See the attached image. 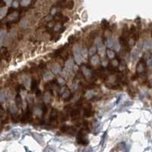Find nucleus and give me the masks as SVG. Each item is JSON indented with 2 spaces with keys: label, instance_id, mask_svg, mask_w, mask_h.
I'll use <instances>...</instances> for the list:
<instances>
[{
  "label": "nucleus",
  "instance_id": "2",
  "mask_svg": "<svg viewBox=\"0 0 152 152\" xmlns=\"http://www.w3.org/2000/svg\"><path fill=\"white\" fill-rule=\"evenodd\" d=\"M119 43H120V45H121V46L123 47V50L126 52V53H129L130 50H131V48H130L129 43V41L127 40V37H125V36L122 35L119 38Z\"/></svg>",
  "mask_w": 152,
  "mask_h": 152
},
{
  "label": "nucleus",
  "instance_id": "25",
  "mask_svg": "<svg viewBox=\"0 0 152 152\" xmlns=\"http://www.w3.org/2000/svg\"><path fill=\"white\" fill-rule=\"evenodd\" d=\"M68 119V115L67 113H62V116H61V121L62 122H65Z\"/></svg>",
  "mask_w": 152,
  "mask_h": 152
},
{
  "label": "nucleus",
  "instance_id": "43",
  "mask_svg": "<svg viewBox=\"0 0 152 152\" xmlns=\"http://www.w3.org/2000/svg\"><path fill=\"white\" fill-rule=\"evenodd\" d=\"M151 35H152V34H151Z\"/></svg>",
  "mask_w": 152,
  "mask_h": 152
},
{
  "label": "nucleus",
  "instance_id": "19",
  "mask_svg": "<svg viewBox=\"0 0 152 152\" xmlns=\"http://www.w3.org/2000/svg\"><path fill=\"white\" fill-rule=\"evenodd\" d=\"M120 43H118V42H116V41H114V43H113V47H114V50H116V51H119V49H120Z\"/></svg>",
  "mask_w": 152,
  "mask_h": 152
},
{
  "label": "nucleus",
  "instance_id": "11",
  "mask_svg": "<svg viewBox=\"0 0 152 152\" xmlns=\"http://www.w3.org/2000/svg\"><path fill=\"white\" fill-rule=\"evenodd\" d=\"M101 26H102V28L103 30H107L109 28V23L107 22V20H103L102 22H101Z\"/></svg>",
  "mask_w": 152,
  "mask_h": 152
},
{
  "label": "nucleus",
  "instance_id": "8",
  "mask_svg": "<svg viewBox=\"0 0 152 152\" xmlns=\"http://www.w3.org/2000/svg\"><path fill=\"white\" fill-rule=\"evenodd\" d=\"M73 7H74V1L73 0H67L65 2V8H67L69 10H72Z\"/></svg>",
  "mask_w": 152,
  "mask_h": 152
},
{
  "label": "nucleus",
  "instance_id": "3",
  "mask_svg": "<svg viewBox=\"0 0 152 152\" xmlns=\"http://www.w3.org/2000/svg\"><path fill=\"white\" fill-rule=\"evenodd\" d=\"M94 111L92 110V106L91 104H88L85 107V111H84V116L86 118H89L94 116Z\"/></svg>",
  "mask_w": 152,
  "mask_h": 152
},
{
  "label": "nucleus",
  "instance_id": "40",
  "mask_svg": "<svg viewBox=\"0 0 152 152\" xmlns=\"http://www.w3.org/2000/svg\"><path fill=\"white\" fill-rule=\"evenodd\" d=\"M12 6H13V7H14V8L18 7V2H17V1H14V2L12 3Z\"/></svg>",
  "mask_w": 152,
  "mask_h": 152
},
{
  "label": "nucleus",
  "instance_id": "29",
  "mask_svg": "<svg viewBox=\"0 0 152 152\" xmlns=\"http://www.w3.org/2000/svg\"><path fill=\"white\" fill-rule=\"evenodd\" d=\"M0 34H1V41H2L5 37H6L7 34H6V32L5 30H2L1 33H0Z\"/></svg>",
  "mask_w": 152,
  "mask_h": 152
},
{
  "label": "nucleus",
  "instance_id": "32",
  "mask_svg": "<svg viewBox=\"0 0 152 152\" xmlns=\"http://www.w3.org/2000/svg\"><path fill=\"white\" fill-rule=\"evenodd\" d=\"M87 89H94V88H95L96 87V85L95 84H94V83H91V84H90V85H88L87 87H86Z\"/></svg>",
  "mask_w": 152,
  "mask_h": 152
},
{
  "label": "nucleus",
  "instance_id": "34",
  "mask_svg": "<svg viewBox=\"0 0 152 152\" xmlns=\"http://www.w3.org/2000/svg\"><path fill=\"white\" fill-rule=\"evenodd\" d=\"M5 99H6V97H5V94L3 92L1 93V96H0V100H1V102H4L5 101Z\"/></svg>",
  "mask_w": 152,
  "mask_h": 152
},
{
  "label": "nucleus",
  "instance_id": "27",
  "mask_svg": "<svg viewBox=\"0 0 152 152\" xmlns=\"http://www.w3.org/2000/svg\"><path fill=\"white\" fill-rule=\"evenodd\" d=\"M38 67L40 68V69H46V62H40L39 65H38Z\"/></svg>",
  "mask_w": 152,
  "mask_h": 152
},
{
  "label": "nucleus",
  "instance_id": "22",
  "mask_svg": "<svg viewBox=\"0 0 152 152\" xmlns=\"http://www.w3.org/2000/svg\"><path fill=\"white\" fill-rule=\"evenodd\" d=\"M97 34H98V31H97L96 30H93L92 32L90 34V37H91V39L96 38V36H97Z\"/></svg>",
  "mask_w": 152,
  "mask_h": 152
},
{
  "label": "nucleus",
  "instance_id": "38",
  "mask_svg": "<svg viewBox=\"0 0 152 152\" xmlns=\"http://www.w3.org/2000/svg\"><path fill=\"white\" fill-rule=\"evenodd\" d=\"M17 107H18L17 106H16V107H15V106H12V111L13 113H16Z\"/></svg>",
  "mask_w": 152,
  "mask_h": 152
},
{
  "label": "nucleus",
  "instance_id": "35",
  "mask_svg": "<svg viewBox=\"0 0 152 152\" xmlns=\"http://www.w3.org/2000/svg\"><path fill=\"white\" fill-rule=\"evenodd\" d=\"M59 66H58V65H56V66H55L54 68H53V72H55V73H58L59 72Z\"/></svg>",
  "mask_w": 152,
  "mask_h": 152
},
{
  "label": "nucleus",
  "instance_id": "18",
  "mask_svg": "<svg viewBox=\"0 0 152 152\" xmlns=\"http://www.w3.org/2000/svg\"><path fill=\"white\" fill-rule=\"evenodd\" d=\"M83 125H84V126H85V130L87 131V132H90L91 130H90V129H89V123H88V121H87V120H85L84 123H83Z\"/></svg>",
  "mask_w": 152,
  "mask_h": 152
},
{
  "label": "nucleus",
  "instance_id": "36",
  "mask_svg": "<svg viewBox=\"0 0 152 152\" xmlns=\"http://www.w3.org/2000/svg\"><path fill=\"white\" fill-rule=\"evenodd\" d=\"M41 94H42V92H41V91L40 90V89H36V97L40 96Z\"/></svg>",
  "mask_w": 152,
  "mask_h": 152
},
{
  "label": "nucleus",
  "instance_id": "13",
  "mask_svg": "<svg viewBox=\"0 0 152 152\" xmlns=\"http://www.w3.org/2000/svg\"><path fill=\"white\" fill-rule=\"evenodd\" d=\"M104 50H105V47H104V46L103 45V43L101 45H100V46H97L98 53L101 54V55H103L104 53Z\"/></svg>",
  "mask_w": 152,
  "mask_h": 152
},
{
  "label": "nucleus",
  "instance_id": "41",
  "mask_svg": "<svg viewBox=\"0 0 152 152\" xmlns=\"http://www.w3.org/2000/svg\"><path fill=\"white\" fill-rule=\"evenodd\" d=\"M17 77V74L15 72H12L11 73V78H12V79L14 78H16Z\"/></svg>",
  "mask_w": 152,
  "mask_h": 152
},
{
  "label": "nucleus",
  "instance_id": "21",
  "mask_svg": "<svg viewBox=\"0 0 152 152\" xmlns=\"http://www.w3.org/2000/svg\"><path fill=\"white\" fill-rule=\"evenodd\" d=\"M66 67L68 69H71L72 67H73V60L69 59L66 62Z\"/></svg>",
  "mask_w": 152,
  "mask_h": 152
},
{
  "label": "nucleus",
  "instance_id": "10",
  "mask_svg": "<svg viewBox=\"0 0 152 152\" xmlns=\"http://www.w3.org/2000/svg\"><path fill=\"white\" fill-rule=\"evenodd\" d=\"M123 36H125V37H129V30L128 29L127 25H124L123 28Z\"/></svg>",
  "mask_w": 152,
  "mask_h": 152
},
{
  "label": "nucleus",
  "instance_id": "23",
  "mask_svg": "<svg viewBox=\"0 0 152 152\" xmlns=\"http://www.w3.org/2000/svg\"><path fill=\"white\" fill-rule=\"evenodd\" d=\"M113 43H114V41L113 40V39L109 38L107 40V46L109 47V48H110V47H112L113 46Z\"/></svg>",
  "mask_w": 152,
  "mask_h": 152
},
{
  "label": "nucleus",
  "instance_id": "28",
  "mask_svg": "<svg viewBox=\"0 0 152 152\" xmlns=\"http://www.w3.org/2000/svg\"><path fill=\"white\" fill-rule=\"evenodd\" d=\"M30 3V0H22V5L23 6H27Z\"/></svg>",
  "mask_w": 152,
  "mask_h": 152
},
{
  "label": "nucleus",
  "instance_id": "16",
  "mask_svg": "<svg viewBox=\"0 0 152 152\" xmlns=\"http://www.w3.org/2000/svg\"><path fill=\"white\" fill-rule=\"evenodd\" d=\"M152 46V42L150 40H148L147 41H145V48L146 50H149L151 49V47Z\"/></svg>",
  "mask_w": 152,
  "mask_h": 152
},
{
  "label": "nucleus",
  "instance_id": "31",
  "mask_svg": "<svg viewBox=\"0 0 152 152\" xmlns=\"http://www.w3.org/2000/svg\"><path fill=\"white\" fill-rule=\"evenodd\" d=\"M30 81L28 78H26L25 79H24V85L26 87H28L30 85Z\"/></svg>",
  "mask_w": 152,
  "mask_h": 152
},
{
  "label": "nucleus",
  "instance_id": "7",
  "mask_svg": "<svg viewBox=\"0 0 152 152\" xmlns=\"http://www.w3.org/2000/svg\"><path fill=\"white\" fill-rule=\"evenodd\" d=\"M15 103H16V106L18 108H20L22 105V98L19 94H18L16 97H15Z\"/></svg>",
  "mask_w": 152,
  "mask_h": 152
},
{
  "label": "nucleus",
  "instance_id": "24",
  "mask_svg": "<svg viewBox=\"0 0 152 152\" xmlns=\"http://www.w3.org/2000/svg\"><path fill=\"white\" fill-rule=\"evenodd\" d=\"M42 112H43V115L44 116V115L47 113V107L45 103H43V105H42Z\"/></svg>",
  "mask_w": 152,
  "mask_h": 152
},
{
  "label": "nucleus",
  "instance_id": "37",
  "mask_svg": "<svg viewBox=\"0 0 152 152\" xmlns=\"http://www.w3.org/2000/svg\"><path fill=\"white\" fill-rule=\"evenodd\" d=\"M69 20V18H68V17H63V18H62V24H64V23L67 22Z\"/></svg>",
  "mask_w": 152,
  "mask_h": 152
},
{
  "label": "nucleus",
  "instance_id": "33",
  "mask_svg": "<svg viewBox=\"0 0 152 152\" xmlns=\"http://www.w3.org/2000/svg\"><path fill=\"white\" fill-rule=\"evenodd\" d=\"M52 77H53V75H52V74L50 72H46L45 74V75H44V78H46V79H49V78H50Z\"/></svg>",
  "mask_w": 152,
  "mask_h": 152
},
{
  "label": "nucleus",
  "instance_id": "39",
  "mask_svg": "<svg viewBox=\"0 0 152 152\" xmlns=\"http://www.w3.org/2000/svg\"><path fill=\"white\" fill-rule=\"evenodd\" d=\"M65 27H64V26H62V27H61V28L59 29V33H63L64 32V31H65Z\"/></svg>",
  "mask_w": 152,
  "mask_h": 152
},
{
  "label": "nucleus",
  "instance_id": "6",
  "mask_svg": "<svg viewBox=\"0 0 152 152\" xmlns=\"http://www.w3.org/2000/svg\"><path fill=\"white\" fill-rule=\"evenodd\" d=\"M138 32V30H137V29H136V28H135V26H134V25H132L131 26V28H130V29H129V36H131V37L132 38H133L134 36L137 34Z\"/></svg>",
  "mask_w": 152,
  "mask_h": 152
},
{
  "label": "nucleus",
  "instance_id": "15",
  "mask_svg": "<svg viewBox=\"0 0 152 152\" xmlns=\"http://www.w3.org/2000/svg\"><path fill=\"white\" fill-rule=\"evenodd\" d=\"M91 62L94 65L97 64L99 62V56H93L91 58Z\"/></svg>",
  "mask_w": 152,
  "mask_h": 152
},
{
  "label": "nucleus",
  "instance_id": "20",
  "mask_svg": "<svg viewBox=\"0 0 152 152\" xmlns=\"http://www.w3.org/2000/svg\"><path fill=\"white\" fill-rule=\"evenodd\" d=\"M68 41H69V43L70 44H72V43H74L76 41V39H75V36H70L69 39H68Z\"/></svg>",
  "mask_w": 152,
  "mask_h": 152
},
{
  "label": "nucleus",
  "instance_id": "42",
  "mask_svg": "<svg viewBox=\"0 0 152 152\" xmlns=\"http://www.w3.org/2000/svg\"><path fill=\"white\" fill-rule=\"evenodd\" d=\"M5 1H6V4H8V5H11L12 2V0H5Z\"/></svg>",
  "mask_w": 152,
  "mask_h": 152
},
{
  "label": "nucleus",
  "instance_id": "4",
  "mask_svg": "<svg viewBox=\"0 0 152 152\" xmlns=\"http://www.w3.org/2000/svg\"><path fill=\"white\" fill-rule=\"evenodd\" d=\"M57 117H58V111H57L56 109L53 108L50 113V123L55 122L57 119Z\"/></svg>",
  "mask_w": 152,
  "mask_h": 152
},
{
  "label": "nucleus",
  "instance_id": "14",
  "mask_svg": "<svg viewBox=\"0 0 152 152\" xmlns=\"http://www.w3.org/2000/svg\"><path fill=\"white\" fill-rule=\"evenodd\" d=\"M132 56V60L134 62H135L136 60L138 59V51L137 50H135Z\"/></svg>",
  "mask_w": 152,
  "mask_h": 152
},
{
  "label": "nucleus",
  "instance_id": "30",
  "mask_svg": "<svg viewBox=\"0 0 152 152\" xmlns=\"http://www.w3.org/2000/svg\"><path fill=\"white\" fill-rule=\"evenodd\" d=\"M15 11V10H14V8H12V7H10L8 9V11H7V15H10V14H12Z\"/></svg>",
  "mask_w": 152,
  "mask_h": 152
},
{
  "label": "nucleus",
  "instance_id": "12",
  "mask_svg": "<svg viewBox=\"0 0 152 152\" xmlns=\"http://www.w3.org/2000/svg\"><path fill=\"white\" fill-rule=\"evenodd\" d=\"M36 85H37V83L35 79H33L31 81V85H30V89H31V92H34L36 90Z\"/></svg>",
  "mask_w": 152,
  "mask_h": 152
},
{
  "label": "nucleus",
  "instance_id": "17",
  "mask_svg": "<svg viewBox=\"0 0 152 152\" xmlns=\"http://www.w3.org/2000/svg\"><path fill=\"white\" fill-rule=\"evenodd\" d=\"M107 56H108L109 58L112 59V58H113V57L115 56V53H114V52H113V50H111L110 49H107Z\"/></svg>",
  "mask_w": 152,
  "mask_h": 152
},
{
  "label": "nucleus",
  "instance_id": "5",
  "mask_svg": "<svg viewBox=\"0 0 152 152\" xmlns=\"http://www.w3.org/2000/svg\"><path fill=\"white\" fill-rule=\"evenodd\" d=\"M70 115L72 117V119H78L80 116V109L79 108H77L75 109H72V110L70 112Z\"/></svg>",
  "mask_w": 152,
  "mask_h": 152
},
{
  "label": "nucleus",
  "instance_id": "26",
  "mask_svg": "<svg viewBox=\"0 0 152 152\" xmlns=\"http://www.w3.org/2000/svg\"><path fill=\"white\" fill-rule=\"evenodd\" d=\"M96 52H97V49L95 48V47H92V48H91L90 50H89V54H90L91 56H94L96 53Z\"/></svg>",
  "mask_w": 152,
  "mask_h": 152
},
{
  "label": "nucleus",
  "instance_id": "9",
  "mask_svg": "<svg viewBox=\"0 0 152 152\" xmlns=\"http://www.w3.org/2000/svg\"><path fill=\"white\" fill-rule=\"evenodd\" d=\"M64 51V46H62L60 47V48L59 49H57L56 50L54 51V53H53V56L54 57H58L59 56H60L62 54V52Z\"/></svg>",
  "mask_w": 152,
  "mask_h": 152
},
{
  "label": "nucleus",
  "instance_id": "1",
  "mask_svg": "<svg viewBox=\"0 0 152 152\" xmlns=\"http://www.w3.org/2000/svg\"><path fill=\"white\" fill-rule=\"evenodd\" d=\"M85 129H81L80 131L78 133V137H77V141L79 145H87L88 144V141L85 138Z\"/></svg>",
  "mask_w": 152,
  "mask_h": 152
}]
</instances>
